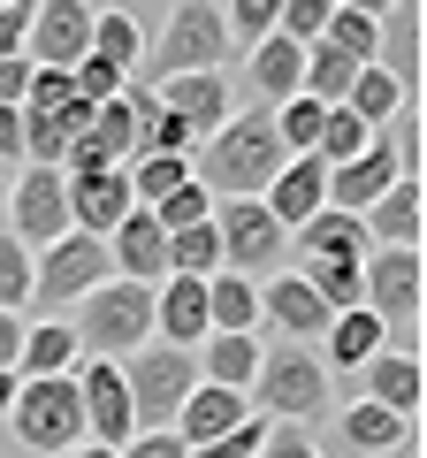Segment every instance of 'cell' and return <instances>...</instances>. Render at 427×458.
<instances>
[{
	"label": "cell",
	"mask_w": 427,
	"mask_h": 458,
	"mask_svg": "<svg viewBox=\"0 0 427 458\" xmlns=\"http://www.w3.org/2000/svg\"><path fill=\"white\" fill-rule=\"evenodd\" d=\"M420 214H427L420 183H389V191H381L374 207L359 214L366 252H420Z\"/></svg>",
	"instance_id": "obj_16"
},
{
	"label": "cell",
	"mask_w": 427,
	"mask_h": 458,
	"mask_svg": "<svg viewBox=\"0 0 427 458\" xmlns=\"http://www.w3.org/2000/svg\"><path fill=\"white\" fill-rule=\"evenodd\" d=\"M260 352H267L260 336H206V344L191 352V367H198V382H214V390H237V397H245L252 375H260Z\"/></svg>",
	"instance_id": "obj_24"
},
{
	"label": "cell",
	"mask_w": 427,
	"mask_h": 458,
	"mask_svg": "<svg viewBox=\"0 0 427 458\" xmlns=\"http://www.w3.org/2000/svg\"><path fill=\"white\" fill-rule=\"evenodd\" d=\"M321 47H336L344 62H374L381 54V8H329V31H321Z\"/></svg>",
	"instance_id": "obj_31"
},
{
	"label": "cell",
	"mask_w": 427,
	"mask_h": 458,
	"mask_svg": "<svg viewBox=\"0 0 427 458\" xmlns=\"http://www.w3.org/2000/svg\"><path fill=\"white\" fill-rule=\"evenodd\" d=\"M260 321L275 328L282 344H321V328H329L336 313L321 306V298H313V283H306V276H297V267H290V276L260 283Z\"/></svg>",
	"instance_id": "obj_14"
},
{
	"label": "cell",
	"mask_w": 427,
	"mask_h": 458,
	"mask_svg": "<svg viewBox=\"0 0 427 458\" xmlns=\"http://www.w3.org/2000/svg\"><path fill=\"white\" fill-rule=\"evenodd\" d=\"M23 306H31V252L0 229V313H16V321H23Z\"/></svg>",
	"instance_id": "obj_39"
},
{
	"label": "cell",
	"mask_w": 427,
	"mask_h": 458,
	"mask_svg": "<svg viewBox=\"0 0 427 458\" xmlns=\"http://www.w3.org/2000/svg\"><path fill=\"white\" fill-rule=\"evenodd\" d=\"M359 375H366V405L397 412V420H412V412H420V397H427L420 352H397V344H381V352L359 367Z\"/></svg>",
	"instance_id": "obj_18"
},
{
	"label": "cell",
	"mask_w": 427,
	"mask_h": 458,
	"mask_svg": "<svg viewBox=\"0 0 427 458\" xmlns=\"http://www.w3.org/2000/svg\"><path fill=\"white\" fill-rule=\"evenodd\" d=\"M290 245H297V260H313V252H366V237H359V222H351V214L321 207L313 222L290 229Z\"/></svg>",
	"instance_id": "obj_32"
},
{
	"label": "cell",
	"mask_w": 427,
	"mask_h": 458,
	"mask_svg": "<svg viewBox=\"0 0 427 458\" xmlns=\"http://www.w3.org/2000/svg\"><path fill=\"white\" fill-rule=\"evenodd\" d=\"M107 283V245L99 237H54L46 252H31V306H38V321H54L62 306H77L84 291H99Z\"/></svg>",
	"instance_id": "obj_7"
},
{
	"label": "cell",
	"mask_w": 427,
	"mask_h": 458,
	"mask_svg": "<svg viewBox=\"0 0 427 458\" xmlns=\"http://www.w3.org/2000/svg\"><path fill=\"white\" fill-rule=\"evenodd\" d=\"M397 107H405V77H397V69H381V62H366L359 77H351V92H344V114H359L374 138L397 123Z\"/></svg>",
	"instance_id": "obj_27"
},
{
	"label": "cell",
	"mask_w": 427,
	"mask_h": 458,
	"mask_svg": "<svg viewBox=\"0 0 427 458\" xmlns=\"http://www.w3.org/2000/svg\"><path fill=\"white\" fill-rule=\"evenodd\" d=\"M122 176H130V199H138V207H161L176 183H191V161H168V153H161V161H130Z\"/></svg>",
	"instance_id": "obj_38"
},
{
	"label": "cell",
	"mask_w": 427,
	"mask_h": 458,
	"mask_svg": "<svg viewBox=\"0 0 427 458\" xmlns=\"http://www.w3.org/2000/svg\"><path fill=\"white\" fill-rule=\"evenodd\" d=\"M260 207L275 214V222H282V237H290L297 222H313V214L329 207V168L313 161V153H306V161H282V168H275V183L260 191Z\"/></svg>",
	"instance_id": "obj_17"
},
{
	"label": "cell",
	"mask_w": 427,
	"mask_h": 458,
	"mask_svg": "<svg viewBox=\"0 0 427 458\" xmlns=\"http://www.w3.org/2000/svg\"><path fill=\"white\" fill-rule=\"evenodd\" d=\"M336 428H344V443H351L359 458H389V451H405V443H412V420H397V412L366 405V397L336 412Z\"/></svg>",
	"instance_id": "obj_28"
},
{
	"label": "cell",
	"mask_w": 427,
	"mask_h": 458,
	"mask_svg": "<svg viewBox=\"0 0 427 458\" xmlns=\"http://www.w3.org/2000/svg\"><path fill=\"white\" fill-rule=\"evenodd\" d=\"M122 390H130L138 436H161V428H176L183 397L198 390V367H191V352H176V344L153 336L146 352H130V360H122Z\"/></svg>",
	"instance_id": "obj_5"
},
{
	"label": "cell",
	"mask_w": 427,
	"mask_h": 458,
	"mask_svg": "<svg viewBox=\"0 0 427 458\" xmlns=\"http://www.w3.org/2000/svg\"><path fill=\"white\" fill-rule=\"evenodd\" d=\"M23 161V107H0V168Z\"/></svg>",
	"instance_id": "obj_46"
},
{
	"label": "cell",
	"mask_w": 427,
	"mask_h": 458,
	"mask_svg": "<svg viewBox=\"0 0 427 458\" xmlns=\"http://www.w3.org/2000/svg\"><path fill=\"white\" fill-rule=\"evenodd\" d=\"M282 161H290V153H282V138H275V107H237L230 123L191 153V176L206 183L214 199H260Z\"/></svg>",
	"instance_id": "obj_1"
},
{
	"label": "cell",
	"mask_w": 427,
	"mask_h": 458,
	"mask_svg": "<svg viewBox=\"0 0 427 458\" xmlns=\"http://www.w3.org/2000/svg\"><path fill=\"white\" fill-rule=\"evenodd\" d=\"M92 54H99V62H115L122 77H138V62H146V31H138L130 8H92Z\"/></svg>",
	"instance_id": "obj_30"
},
{
	"label": "cell",
	"mask_w": 427,
	"mask_h": 458,
	"mask_svg": "<svg viewBox=\"0 0 427 458\" xmlns=\"http://www.w3.org/2000/svg\"><path fill=\"white\" fill-rule=\"evenodd\" d=\"M245 405L260 412L267 428H313L329 420V367H321V352L313 344H267L260 352V375H252Z\"/></svg>",
	"instance_id": "obj_2"
},
{
	"label": "cell",
	"mask_w": 427,
	"mask_h": 458,
	"mask_svg": "<svg viewBox=\"0 0 427 458\" xmlns=\"http://www.w3.org/2000/svg\"><path fill=\"white\" fill-rule=\"evenodd\" d=\"M214 69H230V31H222V8L214 0H183L168 8L161 38L146 47L130 84H161V77H214Z\"/></svg>",
	"instance_id": "obj_4"
},
{
	"label": "cell",
	"mask_w": 427,
	"mask_h": 458,
	"mask_svg": "<svg viewBox=\"0 0 427 458\" xmlns=\"http://www.w3.org/2000/svg\"><path fill=\"white\" fill-rule=\"evenodd\" d=\"M77 328L69 321H23L16 344V382H54V375H77Z\"/></svg>",
	"instance_id": "obj_21"
},
{
	"label": "cell",
	"mask_w": 427,
	"mask_h": 458,
	"mask_svg": "<svg viewBox=\"0 0 427 458\" xmlns=\"http://www.w3.org/2000/svg\"><path fill=\"white\" fill-rule=\"evenodd\" d=\"M92 54V8L84 0H31V31H23V62L31 69H77Z\"/></svg>",
	"instance_id": "obj_10"
},
{
	"label": "cell",
	"mask_w": 427,
	"mask_h": 458,
	"mask_svg": "<svg viewBox=\"0 0 427 458\" xmlns=\"http://www.w3.org/2000/svg\"><path fill=\"white\" fill-rule=\"evenodd\" d=\"M77 352L84 360H130V352H146L153 344V283H122V276H107L99 291H84L77 298Z\"/></svg>",
	"instance_id": "obj_3"
},
{
	"label": "cell",
	"mask_w": 427,
	"mask_h": 458,
	"mask_svg": "<svg viewBox=\"0 0 427 458\" xmlns=\"http://www.w3.org/2000/svg\"><path fill=\"white\" fill-rule=\"evenodd\" d=\"M8 428L31 458H69L84 443V405H77V382L54 375V382H16V405H8Z\"/></svg>",
	"instance_id": "obj_6"
},
{
	"label": "cell",
	"mask_w": 427,
	"mask_h": 458,
	"mask_svg": "<svg viewBox=\"0 0 427 458\" xmlns=\"http://www.w3.org/2000/svg\"><path fill=\"white\" fill-rule=\"evenodd\" d=\"M16 344H23V321L0 313V375H16Z\"/></svg>",
	"instance_id": "obj_47"
},
{
	"label": "cell",
	"mask_w": 427,
	"mask_h": 458,
	"mask_svg": "<svg viewBox=\"0 0 427 458\" xmlns=\"http://www.w3.org/2000/svg\"><path fill=\"white\" fill-rule=\"evenodd\" d=\"M23 92H31V62H0V107H23Z\"/></svg>",
	"instance_id": "obj_45"
},
{
	"label": "cell",
	"mask_w": 427,
	"mask_h": 458,
	"mask_svg": "<svg viewBox=\"0 0 427 458\" xmlns=\"http://www.w3.org/2000/svg\"><path fill=\"white\" fill-rule=\"evenodd\" d=\"M351 77H359V62H344L336 47H306V84H297V92L321 99V107H344Z\"/></svg>",
	"instance_id": "obj_34"
},
{
	"label": "cell",
	"mask_w": 427,
	"mask_h": 458,
	"mask_svg": "<svg viewBox=\"0 0 427 458\" xmlns=\"http://www.w3.org/2000/svg\"><path fill=\"white\" fill-rule=\"evenodd\" d=\"M122 458H191V451H183L176 428H161V436H130V443H122Z\"/></svg>",
	"instance_id": "obj_44"
},
{
	"label": "cell",
	"mask_w": 427,
	"mask_h": 458,
	"mask_svg": "<svg viewBox=\"0 0 427 458\" xmlns=\"http://www.w3.org/2000/svg\"><path fill=\"white\" fill-rule=\"evenodd\" d=\"M252 420V405L237 390H214V382H198L191 397H183V412H176V436H183V451H198V443H222L230 428H245Z\"/></svg>",
	"instance_id": "obj_22"
},
{
	"label": "cell",
	"mask_w": 427,
	"mask_h": 458,
	"mask_svg": "<svg viewBox=\"0 0 427 458\" xmlns=\"http://www.w3.org/2000/svg\"><path fill=\"white\" fill-rule=\"evenodd\" d=\"M260 458H321V443H313V428H267Z\"/></svg>",
	"instance_id": "obj_43"
},
{
	"label": "cell",
	"mask_w": 427,
	"mask_h": 458,
	"mask_svg": "<svg viewBox=\"0 0 427 458\" xmlns=\"http://www.w3.org/2000/svg\"><path fill=\"white\" fill-rule=\"evenodd\" d=\"M168 276H191V283L222 276V237H214V222L176 229V237H168Z\"/></svg>",
	"instance_id": "obj_33"
},
{
	"label": "cell",
	"mask_w": 427,
	"mask_h": 458,
	"mask_svg": "<svg viewBox=\"0 0 427 458\" xmlns=\"http://www.w3.org/2000/svg\"><path fill=\"white\" fill-rule=\"evenodd\" d=\"M329 8H336V0H282V8H275V31L290 38V47H321Z\"/></svg>",
	"instance_id": "obj_41"
},
{
	"label": "cell",
	"mask_w": 427,
	"mask_h": 458,
	"mask_svg": "<svg viewBox=\"0 0 427 458\" xmlns=\"http://www.w3.org/2000/svg\"><path fill=\"white\" fill-rule=\"evenodd\" d=\"M297 84H306V47H290V38H267V47H252V92H260V107H282V99H297Z\"/></svg>",
	"instance_id": "obj_26"
},
{
	"label": "cell",
	"mask_w": 427,
	"mask_h": 458,
	"mask_svg": "<svg viewBox=\"0 0 427 458\" xmlns=\"http://www.w3.org/2000/svg\"><path fill=\"white\" fill-rule=\"evenodd\" d=\"M146 214L161 222V237H176V229H198V222H214V191L191 176V183H176V191H168L161 207H146Z\"/></svg>",
	"instance_id": "obj_37"
},
{
	"label": "cell",
	"mask_w": 427,
	"mask_h": 458,
	"mask_svg": "<svg viewBox=\"0 0 427 458\" xmlns=\"http://www.w3.org/2000/svg\"><path fill=\"white\" fill-rule=\"evenodd\" d=\"M8 405H16V375H0V420H8Z\"/></svg>",
	"instance_id": "obj_48"
},
{
	"label": "cell",
	"mask_w": 427,
	"mask_h": 458,
	"mask_svg": "<svg viewBox=\"0 0 427 458\" xmlns=\"http://www.w3.org/2000/svg\"><path fill=\"white\" fill-rule=\"evenodd\" d=\"M389 183H405V176H397V153H389V138H374V146H366L351 168H329V207L359 222V214L374 207V199L389 191Z\"/></svg>",
	"instance_id": "obj_20"
},
{
	"label": "cell",
	"mask_w": 427,
	"mask_h": 458,
	"mask_svg": "<svg viewBox=\"0 0 427 458\" xmlns=\"http://www.w3.org/2000/svg\"><path fill=\"white\" fill-rule=\"evenodd\" d=\"M69 458H122V451H99V443H77V451H69Z\"/></svg>",
	"instance_id": "obj_49"
},
{
	"label": "cell",
	"mask_w": 427,
	"mask_h": 458,
	"mask_svg": "<svg viewBox=\"0 0 427 458\" xmlns=\"http://www.w3.org/2000/svg\"><path fill=\"white\" fill-rule=\"evenodd\" d=\"M0 229H8V168H0Z\"/></svg>",
	"instance_id": "obj_50"
},
{
	"label": "cell",
	"mask_w": 427,
	"mask_h": 458,
	"mask_svg": "<svg viewBox=\"0 0 427 458\" xmlns=\"http://www.w3.org/2000/svg\"><path fill=\"white\" fill-rule=\"evenodd\" d=\"M8 237L23 252H46L54 237H69V183L62 168H23L8 183Z\"/></svg>",
	"instance_id": "obj_9"
},
{
	"label": "cell",
	"mask_w": 427,
	"mask_h": 458,
	"mask_svg": "<svg viewBox=\"0 0 427 458\" xmlns=\"http://www.w3.org/2000/svg\"><path fill=\"white\" fill-rule=\"evenodd\" d=\"M23 31H31V0H0V62L23 54Z\"/></svg>",
	"instance_id": "obj_42"
},
{
	"label": "cell",
	"mask_w": 427,
	"mask_h": 458,
	"mask_svg": "<svg viewBox=\"0 0 427 458\" xmlns=\"http://www.w3.org/2000/svg\"><path fill=\"white\" fill-rule=\"evenodd\" d=\"M62 183H69V229H77V237H99V245H107V237L122 229V214L138 207L122 168H99V176H62Z\"/></svg>",
	"instance_id": "obj_13"
},
{
	"label": "cell",
	"mask_w": 427,
	"mask_h": 458,
	"mask_svg": "<svg viewBox=\"0 0 427 458\" xmlns=\"http://www.w3.org/2000/svg\"><path fill=\"white\" fill-rule=\"evenodd\" d=\"M366 146H374V131H366L359 114L329 107V123H321V146H313V161H321V168H351V161H359Z\"/></svg>",
	"instance_id": "obj_36"
},
{
	"label": "cell",
	"mask_w": 427,
	"mask_h": 458,
	"mask_svg": "<svg viewBox=\"0 0 427 458\" xmlns=\"http://www.w3.org/2000/svg\"><path fill=\"white\" fill-rule=\"evenodd\" d=\"M107 267H115L122 283H161L168 276V237H161V222H153L146 207H130L122 229L107 237Z\"/></svg>",
	"instance_id": "obj_19"
},
{
	"label": "cell",
	"mask_w": 427,
	"mask_h": 458,
	"mask_svg": "<svg viewBox=\"0 0 427 458\" xmlns=\"http://www.w3.org/2000/svg\"><path fill=\"white\" fill-rule=\"evenodd\" d=\"M359 260L366 252H313V260H297V276L313 283V298L329 313H351L359 306Z\"/></svg>",
	"instance_id": "obj_29"
},
{
	"label": "cell",
	"mask_w": 427,
	"mask_h": 458,
	"mask_svg": "<svg viewBox=\"0 0 427 458\" xmlns=\"http://www.w3.org/2000/svg\"><path fill=\"white\" fill-rule=\"evenodd\" d=\"M214 237H222V267H230V276H252V283H260L267 267H282V252H290L282 222L260 199H214Z\"/></svg>",
	"instance_id": "obj_8"
},
{
	"label": "cell",
	"mask_w": 427,
	"mask_h": 458,
	"mask_svg": "<svg viewBox=\"0 0 427 458\" xmlns=\"http://www.w3.org/2000/svg\"><path fill=\"white\" fill-rule=\"evenodd\" d=\"M321 123H329V107H321V99H282L275 107V138H282V153H290V161H306L313 146H321Z\"/></svg>",
	"instance_id": "obj_35"
},
{
	"label": "cell",
	"mask_w": 427,
	"mask_h": 458,
	"mask_svg": "<svg viewBox=\"0 0 427 458\" xmlns=\"http://www.w3.org/2000/svg\"><path fill=\"white\" fill-rule=\"evenodd\" d=\"M222 31H230V47H267L275 38V0H230Z\"/></svg>",
	"instance_id": "obj_40"
},
{
	"label": "cell",
	"mask_w": 427,
	"mask_h": 458,
	"mask_svg": "<svg viewBox=\"0 0 427 458\" xmlns=\"http://www.w3.org/2000/svg\"><path fill=\"white\" fill-rule=\"evenodd\" d=\"M77 405H84V443H99V451H122V443L138 436L130 420V390H122V367L115 360H77Z\"/></svg>",
	"instance_id": "obj_11"
},
{
	"label": "cell",
	"mask_w": 427,
	"mask_h": 458,
	"mask_svg": "<svg viewBox=\"0 0 427 458\" xmlns=\"http://www.w3.org/2000/svg\"><path fill=\"white\" fill-rule=\"evenodd\" d=\"M146 92L161 99L168 114H176L198 146H206V138L230 123V69H214V77H161V84H146Z\"/></svg>",
	"instance_id": "obj_12"
},
{
	"label": "cell",
	"mask_w": 427,
	"mask_h": 458,
	"mask_svg": "<svg viewBox=\"0 0 427 458\" xmlns=\"http://www.w3.org/2000/svg\"><path fill=\"white\" fill-rule=\"evenodd\" d=\"M153 336L176 344V352H198V344L214 336L206 328V283H191V276H161L153 283Z\"/></svg>",
	"instance_id": "obj_15"
},
{
	"label": "cell",
	"mask_w": 427,
	"mask_h": 458,
	"mask_svg": "<svg viewBox=\"0 0 427 458\" xmlns=\"http://www.w3.org/2000/svg\"><path fill=\"white\" fill-rule=\"evenodd\" d=\"M381 344H389V328H381L366 306H351V313H336V321L321 328V344H313V352H321V367H329V375H351V367L374 360Z\"/></svg>",
	"instance_id": "obj_23"
},
{
	"label": "cell",
	"mask_w": 427,
	"mask_h": 458,
	"mask_svg": "<svg viewBox=\"0 0 427 458\" xmlns=\"http://www.w3.org/2000/svg\"><path fill=\"white\" fill-rule=\"evenodd\" d=\"M206 328L214 336H260V283L252 276H206Z\"/></svg>",
	"instance_id": "obj_25"
}]
</instances>
